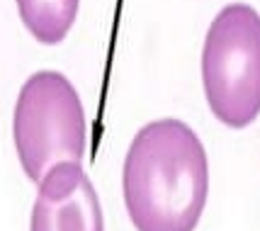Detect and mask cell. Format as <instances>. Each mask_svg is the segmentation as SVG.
Here are the masks:
<instances>
[{"mask_svg": "<svg viewBox=\"0 0 260 231\" xmlns=\"http://www.w3.org/2000/svg\"><path fill=\"white\" fill-rule=\"evenodd\" d=\"M126 214L136 231H194L209 195V163L182 119L148 122L129 144L122 168Z\"/></svg>", "mask_w": 260, "mask_h": 231, "instance_id": "6da1fadb", "label": "cell"}, {"mask_svg": "<svg viewBox=\"0 0 260 231\" xmlns=\"http://www.w3.org/2000/svg\"><path fill=\"white\" fill-rule=\"evenodd\" d=\"M204 97L212 115L231 129L260 115V15L246 3L221 8L202 46Z\"/></svg>", "mask_w": 260, "mask_h": 231, "instance_id": "7a4b0ae2", "label": "cell"}, {"mask_svg": "<svg viewBox=\"0 0 260 231\" xmlns=\"http://www.w3.org/2000/svg\"><path fill=\"white\" fill-rule=\"evenodd\" d=\"M12 141L32 183H39L51 166L85 156V110L63 73L37 71L24 81L12 112Z\"/></svg>", "mask_w": 260, "mask_h": 231, "instance_id": "3957f363", "label": "cell"}, {"mask_svg": "<svg viewBox=\"0 0 260 231\" xmlns=\"http://www.w3.org/2000/svg\"><path fill=\"white\" fill-rule=\"evenodd\" d=\"M37 185L29 231H105L100 197L80 161L51 166Z\"/></svg>", "mask_w": 260, "mask_h": 231, "instance_id": "277c9868", "label": "cell"}, {"mask_svg": "<svg viewBox=\"0 0 260 231\" xmlns=\"http://www.w3.org/2000/svg\"><path fill=\"white\" fill-rule=\"evenodd\" d=\"M80 0H17L20 20L39 44L54 46L68 37Z\"/></svg>", "mask_w": 260, "mask_h": 231, "instance_id": "5b68a950", "label": "cell"}]
</instances>
